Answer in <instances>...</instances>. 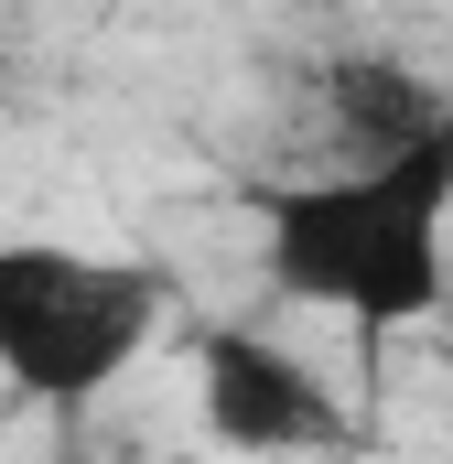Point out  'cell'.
<instances>
[{"instance_id":"6da1fadb","label":"cell","mask_w":453,"mask_h":464,"mask_svg":"<svg viewBox=\"0 0 453 464\" xmlns=\"http://www.w3.org/2000/svg\"><path fill=\"white\" fill-rule=\"evenodd\" d=\"M443 217H453V109L432 140L356 162L335 184H270V281L292 303H324L345 324H421L443 303Z\"/></svg>"},{"instance_id":"7a4b0ae2","label":"cell","mask_w":453,"mask_h":464,"mask_svg":"<svg viewBox=\"0 0 453 464\" xmlns=\"http://www.w3.org/2000/svg\"><path fill=\"white\" fill-rule=\"evenodd\" d=\"M162 324V270L54 248V237H0V378L22 400H98Z\"/></svg>"},{"instance_id":"3957f363","label":"cell","mask_w":453,"mask_h":464,"mask_svg":"<svg viewBox=\"0 0 453 464\" xmlns=\"http://www.w3.org/2000/svg\"><path fill=\"white\" fill-rule=\"evenodd\" d=\"M195 378H206V432H217L226 454H248V464L335 454L345 443V400L303 356H281L270 335H248V324H217L195 346Z\"/></svg>"},{"instance_id":"277c9868","label":"cell","mask_w":453,"mask_h":464,"mask_svg":"<svg viewBox=\"0 0 453 464\" xmlns=\"http://www.w3.org/2000/svg\"><path fill=\"white\" fill-rule=\"evenodd\" d=\"M324 109H335V130L356 140V162H389V151L432 140L453 98H443V87H421L410 65H378V54H356V65H335V76H324Z\"/></svg>"}]
</instances>
